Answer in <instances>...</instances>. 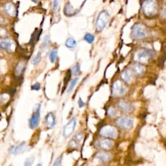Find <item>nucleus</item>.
I'll return each instance as SVG.
<instances>
[{
    "label": "nucleus",
    "mask_w": 166,
    "mask_h": 166,
    "mask_svg": "<svg viewBox=\"0 0 166 166\" xmlns=\"http://www.w3.org/2000/svg\"><path fill=\"white\" fill-rule=\"evenodd\" d=\"M64 13L66 14L69 16V15H73L75 14V10L73 9V7L70 5L69 3L66 5L65 9H64Z\"/></svg>",
    "instance_id": "20"
},
{
    "label": "nucleus",
    "mask_w": 166,
    "mask_h": 166,
    "mask_svg": "<svg viewBox=\"0 0 166 166\" xmlns=\"http://www.w3.org/2000/svg\"><path fill=\"white\" fill-rule=\"evenodd\" d=\"M143 14L147 17L156 15L158 12V4L155 0H145L142 3Z\"/></svg>",
    "instance_id": "2"
},
{
    "label": "nucleus",
    "mask_w": 166,
    "mask_h": 166,
    "mask_svg": "<svg viewBox=\"0 0 166 166\" xmlns=\"http://www.w3.org/2000/svg\"><path fill=\"white\" fill-rule=\"evenodd\" d=\"M69 145L70 147H72V148H77V147H78L79 144H78V142L75 141V139H73L72 141L69 142Z\"/></svg>",
    "instance_id": "31"
},
{
    "label": "nucleus",
    "mask_w": 166,
    "mask_h": 166,
    "mask_svg": "<svg viewBox=\"0 0 166 166\" xmlns=\"http://www.w3.org/2000/svg\"><path fill=\"white\" fill-rule=\"evenodd\" d=\"M0 47L10 52L13 50L14 44L10 39L0 38Z\"/></svg>",
    "instance_id": "11"
},
{
    "label": "nucleus",
    "mask_w": 166,
    "mask_h": 166,
    "mask_svg": "<svg viewBox=\"0 0 166 166\" xmlns=\"http://www.w3.org/2000/svg\"><path fill=\"white\" fill-rule=\"evenodd\" d=\"M32 1L34 2V3H37L38 1H39V0H32Z\"/></svg>",
    "instance_id": "39"
},
{
    "label": "nucleus",
    "mask_w": 166,
    "mask_h": 166,
    "mask_svg": "<svg viewBox=\"0 0 166 166\" xmlns=\"http://www.w3.org/2000/svg\"><path fill=\"white\" fill-rule=\"evenodd\" d=\"M49 36H46V37L44 38V42L42 44V47L43 49L44 48H47V47H48L49 46Z\"/></svg>",
    "instance_id": "28"
},
{
    "label": "nucleus",
    "mask_w": 166,
    "mask_h": 166,
    "mask_svg": "<svg viewBox=\"0 0 166 166\" xmlns=\"http://www.w3.org/2000/svg\"><path fill=\"white\" fill-rule=\"evenodd\" d=\"M41 59H42V55H41V53L39 52L37 55H36V56L32 58V64L33 65H36L39 64L40 61H41Z\"/></svg>",
    "instance_id": "22"
},
{
    "label": "nucleus",
    "mask_w": 166,
    "mask_h": 166,
    "mask_svg": "<svg viewBox=\"0 0 166 166\" xmlns=\"http://www.w3.org/2000/svg\"><path fill=\"white\" fill-rule=\"evenodd\" d=\"M55 116L52 112L49 113L46 116L45 119V123L46 127L48 128H53L55 125Z\"/></svg>",
    "instance_id": "15"
},
{
    "label": "nucleus",
    "mask_w": 166,
    "mask_h": 166,
    "mask_svg": "<svg viewBox=\"0 0 166 166\" xmlns=\"http://www.w3.org/2000/svg\"><path fill=\"white\" fill-rule=\"evenodd\" d=\"M40 105L38 104L36 106V108H35L32 115L29 121V127L31 128L34 129L38 126L40 123Z\"/></svg>",
    "instance_id": "7"
},
{
    "label": "nucleus",
    "mask_w": 166,
    "mask_h": 166,
    "mask_svg": "<svg viewBox=\"0 0 166 166\" xmlns=\"http://www.w3.org/2000/svg\"><path fill=\"white\" fill-rule=\"evenodd\" d=\"M161 15L163 18H166V7H163V9H162Z\"/></svg>",
    "instance_id": "36"
},
{
    "label": "nucleus",
    "mask_w": 166,
    "mask_h": 166,
    "mask_svg": "<svg viewBox=\"0 0 166 166\" xmlns=\"http://www.w3.org/2000/svg\"><path fill=\"white\" fill-rule=\"evenodd\" d=\"M110 19V15L107 11L103 10L99 13L95 23V29L97 32H101L106 27Z\"/></svg>",
    "instance_id": "3"
},
{
    "label": "nucleus",
    "mask_w": 166,
    "mask_h": 166,
    "mask_svg": "<svg viewBox=\"0 0 166 166\" xmlns=\"http://www.w3.org/2000/svg\"><path fill=\"white\" fill-rule=\"evenodd\" d=\"M57 49H54L51 51V53L49 54V60L51 63H54V62H55V60H56V58H57Z\"/></svg>",
    "instance_id": "23"
},
{
    "label": "nucleus",
    "mask_w": 166,
    "mask_h": 166,
    "mask_svg": "<svg viewBox=\"0 0 166 166\" xmlns=\"http://www.w3.org/2000/svg\"><path fill=\"white\" fill-rule=\"evenodd\" d=\"M78 105H79V107L80 108L84 107V103L83 101V100H82V99H79V102H78Z\"/></svg>",
    "instance_id": "37"
},
{
    "label": "nucleus",
    "mask_w": 166,
    "mask_h": 166,
    "mask_svg": "<svg viewBox=\"0 0 166 166\" xmlns=\"http://www.w3.org/2000/svg\"><path fill=\"white\" fill-rule=\"evenodd\" d=\"M78 81H79V78H75V79H74L72 81V83H70V85H69L68 89V93H69V92H71L73 90V88H74V87L75 86L76 84H77V83H78Z\"/></svg>",
    "instance_id": "25"
},
{
    "label": "nucleus",
    "mask_w": 166,
    "mask_h": 166,
    "mask_svg": "<svg viewBox=\"0 0 166 166\" xmlns=\"http://www.w3.org/2000/svg\"><path fill=\"white\" fill-rule=\"evenodd\" d=\"M121 77L122 80L126 83H130L132 80V73L129 69H125L121 74Z\"/></svg>",
    "instance_id": "16"
},
{
    "label": "nucleus",
    "mask_w": 166,
    "mask_h": 166,
    "mask_svg": "<svg viewBox=\"0 0 166 166\" xmlns=\"http://www.w3.org/2000/svg\"><path fill=\"white\" fill-rule=\"evenodd\" d=\"M34 160H35L34 157L28 158H27L26 160H25L24 164H25V166H30V165H32L33 162H34Z\"/></svg>",
    "instance_id": "30"
},
{
    "label": "nucleus",
    "mask_w": 166,
    "mask_h": 166,
    "mask_svg": "<svg viewBox=\"0 0 166 166\" xmlns=\"http://www.w3.org/2000/svg\"><path fill=\"white\" fill-rule=\"evenodd\" d=\"M97 147L103 150H109L113 147V142L107 139H99L97 142Z\"/></svg>",
    "instance_id": "13"
},
{
    "label": "nucleus",
    "mask_w": 166,
    "mask_h": 166,
    "mask_svg": "<svg viewBox=\"0 0 166 166\" xmlns=\"http://www.w3.org/2000/svg\"><path fill=\"white\" fill-rule=\"evenodd\" d=\"M83 133H81V132H77V133L74 136L73 139H75L77 142H79L83 139Z\"/></svg>",
    "instance_id": "29"
},
{
    "label": "nucleus",
    "mask_w": 166,
    "mask_h": 166,
    "mask_svg": "<svg viewBox=\"0 0 166 166\" xmlns=\"http://www.w3.org/2000/svg\"><path fill=\"white\" fill-rule=\"evenodd\" d=\"M148 29L143 24H136L132 27L131 35L135 40H143L148 36Z\"/></svg>",
    "instance_id": "1"
},
{
    "label": "nucleus",
    "mask_w": 166,
    "mask_h": 166,
    "mask_svg": "<svg viewBox=\"0 0 166 166\" xmlns=\"http://www.w3.org/2000/svg\"><path fill=\"white\" fill-rule=\"evenodd\" d=\"M133 72L136 75L140 76L144 74L145 72V68L142 64H136L133 66Z\"/></svg>",
    "instance_id": "18"
},
{
    "label": "nucleus",
    "mask_w": 166,
    "mask_h": 166,
    "mask_svg": "<svg viewBox=\"0 0 166 166\" xmlns=\"http://www.w3.org/2000/svg\"><path fill=\"white\" fill-rule=\"evenodd\" d=\"M5 12L8 14L10 16H14L16 15V7L14 5V4L11 3H7L3 6Z\"/></svg>",
    "instance_id": "14"
},
{
    "label": "nucleus",
    "mask_w": 166,
    "mask_h": 166,
    "mask_svg": "<svg viewBox=\"0 0 166 166\" xmlns=\"http://www.w3.org/2000/svg\"><path fill=\"white\" fill-rule=\"evenodd\" d=\"M76 124L77 121L75 118H73V119H72L67 124H66V125L64 128L63 131V135L64 137L68 138L72 134L73 132H74Z\"/></svg>",
    "instance_id": "9"
},
{
    "label": "nucleus",
    "mask_w": 166,
    "mask_h": 166,
    "mask_svg": "<svg viewBox=\"0 0 166 166\" xmlns=\"http://www.w3.org/2000/svg\"><path fill=\"white\" fill-rule=\"evenodd\" d=\"M3 22H4V20L2 17L0 16V23H3Z\"/></svg>",
    "instance_id": "38"
},
{
    "label": "nucleus",
    "mask_w": 166,
    "mask_h": 166,
    "mask_svg": "<svg viewBox=\"0 0 166 166\" xmlns=\"http://www.w3.org/2000/svg\"><path fill=\"white\" fill-rule=\"evenodd\" d=\"M72 72L73 75H78L80 73V65L79 63H77L74 66H73Z\"/></svg>",
    "instance_id": "24"
},
{
    "label": "nucleus",
    "mask_w": 166,
    "mask_h": 166,
    "mask_svg": "<svg viewBox=\"0 0 166 166\" xmlns=\"http://www.w3.org/2000/svg\"><path fill=\"white\" fill-rule=\"evenodd\" d=\"M66 46L69 49H73L77 46V41L72 38H69L66 41Z\"/></svg>",
    "instance_id": "19"
},
{
    "label": "nucleus",
    "mask_w": 166,
    "mask_h": 166,
    "mask_svg": "<svg viewBox=\"0 0 166 166\" xmlns=\"http://www.w3.org/2000/svg\"><path fill=\"white\" fill-rule=\"evenodd\" d=\"M70 77H71V71L69 70V71L67 73V75H66L65 80H64V84H67V83L68 82L69 79H70Z\"/></svg>",
    "instance_id": "35"
},
{
    "label": "nucleus",
    "mask_w": 166,
    "mask_h": 166,
    "mask_svg": "<svg viewBox=\"0 0 166 166\" xmlns=\"http://www.w3.org/2000/svg\"><path fill=\"white\" fill-rule=\"evenodd\" d=\"M61 162H62V156H59L58 158H57L56 160H55V163L53 164L54 166H58L61 165Z\"/></svg>",
    "instance_id": "33"
},
{
    "label": "nucleus",
    "mask_w": 166,
    "mask_h": 166,
    "mask_svg": "<svg viewBox=\"0 0 166 166\" xmlns=\"http://www.w3.org/2000/svg\"><path fill=\"white\" fill-rule=\"evenodd\" d=\"M107 113H108V115L110 116V117H115L117 116V111H116V110L113 108V107H110L108 109V111H107Z\"/></svg>",
    "instance_id": "27"
},
{
    "label": "nucleus",
    "mask_w": 166,
    "mask_h": 166,
    "mask_svg": "<svg viewBox=\"0 0 166 166\" xmlns=\"http://www.w3.org/2000/svg\"><path fill=\"white\" fill-rule=\"evenodd\" d=\"M59 2H60V0H53V11H56L57 10L59 5Z\"/></svg>",
    "instance_id": "32"
},
{
    "label": "nucleus",
    "mask_w": 166,
    "mask_h": 166,
    "mask_svg": "<svg viewBox=\"0 0 166 166\" xmlns=\"http://www.w3.org/2000/svg\"><path fill=\"white\" fill-rule=\"evenodd\" d=\"M112 95L114 97H121L125 93V88L120 81L117 80L113 84Z\"/></svg>",
    "instance_id": "8"
},
{
    "label": "nucleus",
    "mask_w": 166,
    "mask_h": 166,
    "mask_svg": "<svg viewBox=\"0 0 166 166\" xmlns=\"http://www.w3.org/2000/svg\"><path fill=\"white\" fill-rule=\"evenodd\" d=\"M40 88V84L39 83H35L31 86V90H39Z\"/></svg>",
    "instance_id": "34"
},
{
    "label": "nucleus",
    "mask_w": 166,
    "mask_h": 166,
    "mask_svg": "<svg viewBox=\"0 0 166 166\" xmlns=\"http://www.w3.org/2000/svg\"><path fill=\"white\" fill-rule=\"evenodd\" d=\"M101 136L108 138H116L117 136V132L116 128L110 125H106L103 127L99 132Z\"/></svg>",
    "instance_id": "6"
},
{
    "label": "nucleus",
    "mask_w": 166,
    "mask_h": 166,
    "mask_svg": "<svg viewBox=\"0 0 166 166\" xmlns=\"http://www.w3.org/2000/svg\"><path fill=\"white\" fill-rule=\"evenodd\" d=\"M24 68V66H23L21 64H18L16 66V69H15V74L17 76L20 75L22 71H23Z\"/></svg>",
    "instance_id": "26"
},
{
    "label": "nucleus",
    "mask_w": 166,
    "mask_h": 166,
    "mask_svg": "<svg viewBox=\"0 0 166 166\" xmlns=\"http://www.w3.org/2000/svg\"><path fill=\"white\" fill-rule=\"evenodd\" d=\"M95 158L103 162H107L110 160L111 154L107 152H99L95 154Z\"/></svg>",
    "instance_id": "17"
},
{
    "label": "nucleus",
    "mask_w": 166,
    "mask_h": 166,
    "mask_svg": "<svg viewBox=\"0 0 166 166\" xmlns=\"http://www.w3.org/2000/svg\"><path fill=\"white\" fill-rule=\"evenodd\" d=\"M27 150H28V147L26 145V143L25 142H22L20 143L19 145L16 146L13 145L9 149V152L14 154V155H17V154L25 152V151H27Z\"/></svg>",
    "instance_id": "10"
},
{
    "label": "nucleus",
    "mask_w": 166,
    "mask_h": 166,
    "mask_svg": "<svg viewBox=\"0 0 166 166\" xmlns=\"http://www.w3.org/2000/svg\"><path fill=\"white\" fill-rule=\"evenodd\" d=\"M155 55V53L153 51L143 50L136 53L135 54L134 58L136 61L141 62V63H147L149 59L154 57Z\"/></svg>",
    "instance_id": "4"
},
{
    "label": "nucleus",
    "mask_w": 166,
    "mask_h": 166,
    "mask_svg": "<svg viewBox=\"0 0 166 166\" xmlns=\"http://www.w3.org/2000/svg\"><path fill=\"white\" fill-rule=\"evenodd\" d=\"M116 123L121 128L130 130L133 127L134 121L130 117H120L116 120Z\"/></svg>",
    "instance_id": "5"
},
{
    "label": "nucleus",
    "mask_w": 166,
    "mask_h": 166,
    "mask_svg": "<svg viewBox=\"0 0 166 166\" xmlns=\"http://www.w3.org/2000/svg\"><path fill=\"white\" fill-rule=\"evenodd\" d=\"M117 106L121 111L124 112H130L133 110L131 103L125 100H121L118 102Z\"/></svg>",
    "instance_id": "12"
},
{
    "label": "nucleus",
    "mask_w": 166,
    "mask_h": 166,
    "mask_svg": "<svg viewBox=\"0 0 166 166\" xmlns=\"http://www.w3.org/2000/svg\"><path fill=\"white\" fill-rule=\"evenodd\" d=\"M84 40L86 42H87L88 44H92L95 40V36L90 34V33H86V34L84 35Z\"/></svg>",
    "instance_id": "21"
}]
</instances>
